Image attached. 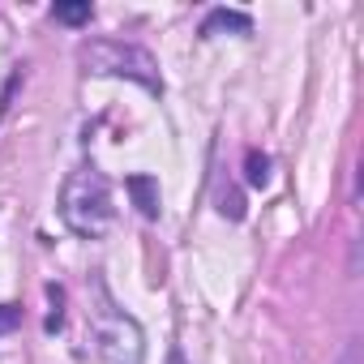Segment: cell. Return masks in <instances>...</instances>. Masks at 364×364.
Segmentation results:
<instances>
[{
  "mask_svg": "<svg viewBox=\"0 0 364 364\" xmlns=\"http://www.w3.org/2000/svg\"><path fill=\"white\" fill-rule=\"evenodd\" d=\"M60 219L73 236L82 240H99L112 232L116 223V206H112V185L107 176L95 171V167H77L65 189H60Z\"/></svg>",
  "mask_w": 364,
  "mask_h": 364,
  "instance_id": "1",
  "label": "cell"
},
{
  "mask_svg": "<svg viewBox=\"0 0 364 364\" xmlns=\"http://www.w3.org/2000/svg\"><path fill=\"white\" fill-rule=\"evenodd\" d=\"M90 338H95L99 364H146V334H141V326L124 309H116L103 287H95Z\"/></svg>",
  "mask_w": 364,
  "mask_h": 364,
  "instance_id": "2",
  "label": "cell"
},
{
  "mask_svg": "<svg viewBox=\"0 0 364 364\" xmlns=\"http://www.w3.org/2000/svg\"><path fill=\"white\" fill-rule=\"evenodd\" d=\"M77 60H82V69H86V73H95V77H129V82H137V86H141V90H150V95H159V90H163L159 60H154L146 48H137V43H120V39H90V43H82V48H77Z\"/></svg>",
  "mask_w": 364,
  "mask_h": 364,
  "instance_id": "3",
  "label": "cell"
},
{
  "mask_svg": "<svg viewBox=\"0 0 364 364\" xmlns=\"http://www.w3.org/2000/svg\"><path fill=\"white\" fill-rule=\"evenodd\" d=\"M124 189H129L133 206H137L146 219H159V180H154V176H146V171H133V176L124 180Z\"/></svg>",
  "mask_w": 364,
  "mask_h": 364,
  "instance_id": "4",
  "label": "cell"
},
{
  "mask_svg": "<svg viewBox=\"0 0 364 364\" xmlns=\"http://www.w3.org/2000/svg\"><path fill=\"white\" fill-rule=\"evenodd\" d=\"M219 31H236V35H249L253 31V18L240 14V9H210L206 22H202V35H219Z\"/></svg>",
  "mask_w": 364,
  "mask_h": 364,
  "instance_id": "5",
  "label": "cell"
},
{
  "mask_svg": "<svg viewBox=\"0 0 364 364\" xmlns=\"http://www.w3.org/2000/svg\"><path fill=\"white\" fill-rule=\"evenodd\" d=\"M245 176H249L253 189H266V185H270V159H266L262 150H249V154H245Z\"/></svg>",
  "mask_w": 364,
  "mask_h": 364,
  "instance_id": "6",
  "label": "cell"
},
{
  "mask_svg": "<svg viewBox=\"0 0 364 364\" xmlns=\"http://www.w3.org/2000/svg\"><path fill=\"white\" fill-rule=\"evenodd\" d=\"M52 14H56V22H65V26H86L95 9H90V0H69V5H56Z\"/></svg>",
  "mask_w": 364,
  "mask_h": 364,
  "instance_id": "7",
  "label": "cell"
},
{
  "mask_svg": "<svg viewBox=\"0 0 364 364\" xmlns=\"http://www.w3.org/2000/svg\"><path fill=\"white\" fill-rule=\"evenodd\" d=\"M215 206H219V215L232 219V223L245 219V198H240L236 189H219V193H215Z\"/></svg>",
  "mask_w": 364,
  "mask_h": 364,
  "instance_id": "8",
  "label": "cell"
},
{
  "mask_svg": "<svg viewBox=\"0 0 364 364\" xmlns=\"http://www.w3.org/2000/svg\"><path fill=\"white\" fill-rule=\"evenodd\" d=\"M18 321H22V309L18 304H0V334H9Z\"/></svg>",
  "mask_w": 364,
  "mask_h": 364,
  "instance_id": "9",
  "label": "cell"
},
{
  "mask_svg": "<svg viewBox=\"0 0 364 364\" xmlns=\"http://www.w3.org/2000/svg\"><path fill=\"white\" fill-rule=\"evenodd\" d=\"M338 364H360V343H347V351H343Z\"/></svg>",
  "mask_w": 364,
  "mask_h": 364,
  "instance_id": "10",
  "label": "cell"
}]
</instances>
